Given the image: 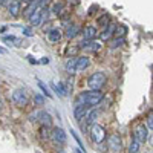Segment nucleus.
Masks as SVG:
<instances>
[{"label":"nucleus","instance_id":"f257e3e1","mask_svg":"<svg viewBox=\"0 0 153 153\" xmlns=\"http://www.w3.org/2000/svg\"><path fill=\"white\" fill-rule=\"evenodd\" d=\"M104 100V95L101 91H92V89H89V91H83L78 94L75 100V104H87V106H98L101 101Z\"/></svg>","mask_w":153,"mask_h":153},{"label":"nucleus","instance_id":"f03ea898","mask_svg":"<svg viewBox=\"0 0 153 153\" xmlns=\"http://www.w3.org/2000/svg\"><path fill=\"white\" fill-rule=\"evenodd\" d=\"M106 83H107V75L103 71H97V72L91 74L86 80L87 87L92 89V91H101L106 86Z\"/></svg>","mask_w":153,"mask_h":153},{"label":"nucleus","instance_id":"7ed1b4c3","mask_svg":"<svg viewBox=\"0 0 153 153\" xmlns=\"http://www.w3.org/2000/svg\"><path fill=\"white\" fill-rule=\"evenodd\" d=\"M48 17H49V9L46 6H38L31 14V17L28 20H29L32 28H38V26H42V25L48 20Z\"/></svg>","mask_w":153,"mask_h":153},{"label":"nucleus","instance_id":"20e7f679","mask_svg":"<svg viewBox=\"0 0 153 153\" xmlns=\"http://www.w3.org/2000/svg\"><path fill=\"white\" fill-rule=\"evenodd\" d=\"M89 135H91V139L94 144H103L107 138L106 129L100 124H92L91 129H89Z\"/></svg>","mask_w":153,"mask_h":153},{"label":"nucleus","instance_id":"39448f33","mask_svg":"<svg viewBox=\"0 0 153 153\" xmlns=\"http://www.w3.org/2000/svg\"><path fill=\"white\" fill-rule=\"evenodd\" d=\"M133 136L138 139L139 143H146L147 141V138H149V127H147V124H144V123H138L135 127H133Z\"/></svg>","mask_w":153,"mask_h":153},{"label":"nucleus","instance_id":"423d86ee","mask_svg":"<svg viewBox=\"0 0 153 153\" xmlns=\"http://www.w3.org/2000/svg\"><path fill=\"white\" fill-rule=\"evenodd\" d=\"M12 101H14L16 106L25 107L28 104V101H29V97H28V94H26L25 89H16V91L12 92Z\"/></svg>","mask_w":153,"mask_h":153},{"label":"nucleus","instance_id":"0eeeda50","mask_svg":"<svg viewBox=\"0 0 153 153\" xmlns=\"http://www.w3.org/2000/svg\"><path fill=\"white\" fill-rule=\"evenodd\" d=\"M107 144L112 152H120L123 149V139H121L120 133H112L107 139Z\"/></svg>","mask_w":153,"mask_h":153},{"label":"nucleus","instance_id":"6e6552de","mask_svg":"<svg viewBox=\"0 0 153 153\" xmlns=\"http://www.w3.org/2000/svg\"><path fill=\"white\" fill-rule=\"evenodd\" d=\"M51 139H52L55 144H65L66 139H68V135L61 127H55V129L51 132Z\"/></svg>","mask_w":153,"mask_h":153},{"label":"nucleus","instance_id":"1a4fd4ad","mask_svg":"<svg viewBox=\"0 0 153 153\" xmlns=\"http://www.w3.org/2000/svg\"><path fill=\"white\" fill-rule=\"evenodd\" d=\"M81 34H83V40L92 42L98 35V29H97V26H94V25H86V26L83 28V31H81Z\"/></svg>","mask_w":153,"mask_h":153},{"label":"nucleus","instance_id":"9d476101","mask_svg":"<svg viewBox=\"0 0 153 153\" xmlns=\"http://www.w3.org/2000/svg\"><path fill=\"white\" fill-rule=\"evenodd\" d=\"M89 107H91V106H87V104H75V109H74V117H75V120H76V121L84 120L86 115H87V112L91 110Z\"/></svg>","mask_w":153,"mask_h":153},{"label":"nucleus","instance_id":"9b49d317","mask_svg":"<svg viewBox=\"0 0 153 153\" xmlns=\"http://www.w3.org/2000/svg\"><path fill=\"white\" fill-rule=\"evenodd\" d=\"M115 31H117V26L110 23L109 26H106V28H104V31H103V32L98 34V37H100L103 42H110L112 38L115 37Z\"/></svg>","mask_w":153,"mask_h":153},{"label":"nucleus","instance_id":"f8f14e48","mask_svg":"<svg viewBox=\"0 0 153 153\" xmlns=\"http://www.w3.org/2000/svg\"><path fill=\"white\" fill-rule=\"evenodd\" d=\"M51 87H52V91L58 95V97H68L69 94V89L65 86V83H51Z\"/></svg>","mask_w":153,"mask_h":153},{"label":"nucleus","instance_id":"ddd939ff","mask_svg":"<svg viewBox=\"0 0 153 153\" xmlns=\"http://www.w3.org/2000/svg\"><path fill=\"white\" fill-rule=\"evenodd\" d=\"M80 32H81V26H80V25H72L71 23V26H68L66 31H65V35H66V38L71 40V38H75Z\"/></svg>","mask_w":153,"mask_h":153},{"label":"nucleus","instance_id":"4468645a","mask_svg":"<svg viewBox=\"0 0 153 153\" xmlns=\"http://www.w3.org/2000/svg\"><path fill=\"white\" fill-rule=\"evenodd\" d=\"M76 61H78V57H69L65 63V69L68 74H75L76 72Z\"/></svg>","mask_w":153,"mask_h":153},{"label":"nucleus","instance_id":"2eb2a0df","mask_svg":"<svg viewBox=\"0 0 153 153\" xmlns=\"http://www.w3.org/2000/svg\"><path fill=\"white\" fill-rule=\"evenodd\" d=\"M63 38V32L60 31V29H49L48 31V40L51 42V43H58L60 40Z\"/></svg>","mask_w":153,"mask_h":153},{"label":"nucleus","instance_id":"dca6fc26","mask_svg":"<svg viewBox=\"0 0 153 153\" xmlns=\"http://www.w3.org/2000/svg\"><path fill=\"white\" fill-rule=\"evenodd\" d=\"M89 66H91V60H89V57H86V55L78 57V61H76V72H83Z\"/></svg>","mask_w":153,"mask_h":153},{"label":"nucleus","instance_id":"f3484780","mask_svg":"<svg viewBox=\"0 0 153 153\" xmlns=\"http://www.w3.org/2000/svg\"><path fill=\"white\" fill-rule=\"evenodd\" d=\"M8 11L12 17H17L20 12V0H9L8 3Z\"/></svg>","mask_w":153,"mask_h":153},{"label":"nucleus","instance_id":"a211bd4d","mask_svg":"<svg viewBox=\"0 0 153 153\" xmlns=\"http://www.w3.org/2000/svg\"><path fill=\"white\" fill-rule=\"evenodd\" d=\"M97 118H98V109H92V110L87 112L84 121H86L87 126H92V124H95V120H97Z\"/></svg>","mask_w":153,"mask_h":153},{"label":"nucleus","instance_id":"6ab92c4d","mask_svg":"<svg viewBox=\"0 0 153 153\" xmlns=\"http://www.w3.org/2000/svg\"><path fill=\"white\" fill-rule=\"evenodd\" d=\"M38 121H40L43 126H48V127L52 126V118H51V115L48 112H40L38 113Z\"/></svg>","mask_w":153,"mask_h":153},{"label":"nucleus","instance_id":"aec40b11","mask_svg":"<svg viewBox=\"0 0 153 153\" xmlns=\"http://www.w3.org/2000/svg\"><path fill=\"white\" fill-rule=\"evenodd\" d=\"M124 43H126L124 37H113L112 40L109 42V48H112V49H117V48H121Z\"/></svg>","mask_w":153,"mask_h":153},{"label":"nucleus","instance_id":"412c9836","mask_svg":"<svg viewBox=\"0 0 153 153\" xmlns=\"http://www.w3.org/2000/svg\"><path fill=\"white\" fill-rule=\"evenodd\" d=\"M139 149H141V143H139L135 136H132L130 144H129V153H138Z\"/></svg>","mask_w":153,"mask_h":153},{"label":"nucleus","instance_id":"4be33fe9","mask_svg":"<svg viewBox=\"0 0 153 153\" xmlns=\"http://www.w3.org/2000/svg\"><path fill=\"white\" fill-rule=\"evenodd\" d=\"M97 25H98V26H103V28L109 26V25H110V16L109 14H103L101 17H98L97 19Z\"/></svg>","mask_w":153,"mask_h":153},{"label":"nucleus","instance_id":"5701e85b","mask_svg":"<svg viewBox=\"0 0 153 153\" xmlns=\"http://www.w3.org/2000/svg\"><path fill=\"white\" fill-rule=\"evenodd\" d=\"M103 48V45H101L100 42H95V40H92L91 43H89V46L86 48L87 51H91V52H98V51Z\"/></svg>","mask_w":153,"mask_h":153},{"label":"nucleus","instance_id":"b1692460","mask_svg":"<svg viewBox=\"0 0 153 153\" xmlns=\"http://www.w3.org/2000/svg\"><path fill=\"white\" fill-rule=\"evenodd\" d=\"M63 9H65V2H57V3H54V6H52V12L54 14H57V16H60L61 12H63Z\"/></svg>","mask_w":153,"mask_h":153},{"label":"nucleus","instance_id":"393cba45","mask_svg":"<svg viewBox=\"0 0 153 153\" xmlns=\"http://www.w3.org/2000/svg\"><path fill=\"white\" fill-rule=\"evenodd\" d=\"M37 84H38V87L42 89V92H43V95L45 97H48V98H52V94H51V91L46 87V84L43 83V81H40V80H37Z\"/></svg>","mask_w":153,"mask_h":153},{"label":"nucleus","instance_id":"a878e982","mask_svg":"<svg viewBox=\"0 0 153 153\" xmlns=\"http://www.w3.org/2000/svg\"><path fill=\"white\" fill-rule=\"evenodd\" d=\"M2 40H3V43H6V45H9V46L19 43V40H17L14 35H3V37H2Z\"/></svg>","mask_w":153,"mask_h":153},{"label":"nucleus","instance_id":"bb28decb","mask_svg":"<svg viewBox=\"0 0 153 153\" xmlns=\"http://www.w3.org/2000/svg\"><path fill=\"white\" fill-rule=\"evenodd\" d=\"M146 124H147L149 129H152V130H153V109H152V110H149V113L146 115Z\"/></svg>","mask_w":153,"mask_h":153},{"label":"nucleus","instance_id":"cd10ccee","mask_svg":"<svg viewBox=\"0 0 153 153\" xmlns=\"http://www.w3.org/2000/svg\"><path fill=\"white\" fill-rule=\"evenodd\" d=\"M40 136H42V139H49V138H51V132H49V127H48V126H42Z\"/></svg>","mask_w":153,"mask_h":153},{"label":"nucleus","instance_id":"c85d7f7f","mask_svg":"<svg viewBox=\"0 0 153 153\" xmlns=\"http://www.w3.org/2000/svg\"><path fill=\"white\" fill-rule=\"evenodd\" d=\"M34 101H35L37 106H43V104H45V95L35 94V95H34Z\"/></svg>","mask_w":153,"mask_h":153},{"label":"nucleus","instance_id":"c756f323","mask_svg":"<svg viewBox=\"0 0 153 153\" xmlns=\"http://www.w3.org/2000/svg\"><path fill=\"white\" fill-rule=\"evenodd\" d=\"M80 49H81V48H80L78 45H76L75 48H68V49H66V54H68V55H71V57H74V55L80 51Z\"/></svg>","mask_w":153,"mask_h":153},{"label":"nucleus","instance_id":"7c9ffc66","mask_svg":"<svg viewBox=\"0 0 153 153\" xmlns=\"http://www.w3.org/2000/svg\"><path fill=\"white\" fill-rule=\"evenodd\" d=\"M71 135L74 136V139H75V141H76V144L80 146V149H83V152H86V150H84V146H83V143H81V139H80V136L76 135V133H75L74 130H71Z\"/></svg>","mask_w":153,"mask_h":153},{"label":"nucleus","instance_id":"2f4dec72","mask_svg":"<svg viewBox=\"0 0 153 153\" xmlns=\"http://www.w3.org/2000/svg\"><path fill=\"white\" fill-rule=\"evenodd\" d=\"M126 28L124 26H117V31H115V37H124L126 35Z\"/></svg>","mask_w":153,"mask_h":153},{"label":"nucleus","instance_id":"473e14b6","mask_svg":"<svg viewBox=\"0 0 153 153\" xmlns=\"http://www.w3.org/2000/svg\"><path fill=\"white\" fill-rule=\"evenodd\" d=\"M23 34L26 35V37H32L34 32H32V26L31 28H23Z\"/></svg>","mask_w":153,"mask_h":153},{"label":"nucleus","instance_id":"72a5a7b5","mask_svg":"<svg viewBox=\"0 0 153 153\" xmlns=\"http://www.w3.org/2000/svg\"><path fill=\"white\" fill-rule=\"evenodd\" d=\"M28 60H29V63H34V65H37V63H40L38 60H35V58H34L32 55H29V57H28Z\"/></svg>","mask_w":153,"mask_h":153},{"label":"nucleus","instance_id":"f704fd0d","mask_svg":"<svg viewBox=\"0 0 153 153\" xmlns=\"http://www.w3.org/2000/svg\"><path fill=\"white\" fill-rule=\"evenodd\" d=\"M40 63H43V65H48V63H49V58H48V57H43V58L40 60Z\"/></svg>","mask_w":153,"mask_h":153},{"label":"nucleus","instance_id":"c9c22d12","mask_svg":"<svg viewBox=\"0 0 153 153\" xmlns=\"http://www.w3.org/2000/svg\"><path fill=\"white\" fill-rule=\"evenodd\" d=\"M0 54H5V49L3 48H0Z\"/></svg>","mask_w":153,"mask_h":153},{"label":"nucleus","instance_id":"e433bc0d","mask_svg":"<svg viewBox=\"0 0 153 153\" xmlns=\"http://www.w3.org/2000/svg\"><path fill=\"white\" fill-rule=\"evenodd\" d=\"M23 2H31V0H23Z\"/></svg>","mask_w":153,"mask_h":153},{"label":"nucleus","instance_id":"4c0bfd02","mask_svg":"<svg viewBox=\"0 0 153 153\" xmlns=\"http://www.w3.org/2000/svg\"><path fill=\"white\" fill-rule=\"evenodd\" d=\"M60 153H63V152H60Z\"/></svg>","mask_w":153,"mask_h":153}]
</instances>
